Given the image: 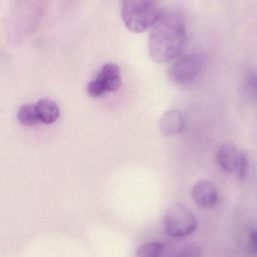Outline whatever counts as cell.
<instances>
[{"mask_svg": "<svg viewBox=\"0 0 257 257\" xmlns=\"http://www.w3.org/2000/svg\"><path fill=\"white\" fill-rule=\"evenodd\" d=\"M202 252L200 248L196 246H191L186 248L176 257H201Z\"/></svg>", "mask_w": 257, "mask_h": 257, "instance_id": "4fadbf2b", "label": "cell"}, {"mask_svg": "<svg viewBox=\"0 0 257 257\" xmlns=\"http://www.w3.org/2000/svg\"><path fill=\"white\" fill-rule=\"evenodd\" d=\"M122 86L120 69L115 63L104 65L95 78L88 84L86 91L91 97L98 98L116 92Z\"/></svg>", "mask_w": 257, "mask_h": 257, "instance_id": "277c9868", "label": "cell"}, {"mask_svg": "<svg viewBox=\"0 0 257 257\" xmlns=\"http://www.w3.org/2000/svg\"><path fill=\"white\" fill-rule=\"evenodd\" d=\"M151 29L149 49L154 61L169 63L181 56L185 48L187 34L185 22L179 14L162 11Z\"/></svg>", "mask_w": 257, "mask_h": 257, "instance_id": "6da1fadb", "label": "cell"}, {"mask_svg": "<svg viewBox=\"0 0 257 257\" xmlns=\"http://www.w3.org/2000/svg\"><path fill=\"white\" fill-rule=\"evenodd\" d=\"M250 241H251L255 250H257V231L252 232L251 235H250Z\"/></svg>", "mask_w": 257, "mask_h": 257, "instance_id": "5bb4252c", "label": "cell"}, {"mask_svg": "<svg viewBox=\"0 0 257 257\" xmlns=\"http://www.w3.org/2000/svg\"><path fill=\"white\" fill-rule=\"evenodd\" d=\"M253 85L257 88V78H255L254 79H253Z\"/></svg>", "mask_w": 257, "mask_h": 257, "instance_id": "9a60e30c", "label": "cell"}, {"mask_svg": "<svg viewBox=\"0 0 257 257\" xmlns=\"http://www.w3.org/2000/svg\"><path fill=\"white\" fill-rule=\"evenodd\" d=\"M193 200L202 208H210L218 201V191L214 184L201 180L195 184L192 191Z\"/></svg>", "mask_w": 257, "mask_h": 257, "instance_id": "8992f818", "label": "cell"}, {"mask_svg": "<svg viewBox=\"0 0 257 257\" xmlns=\"http://www.w3.org/2000/svg\"><path fill=\"white\" fill-rule=\"evenodd\" d=\"M205 62L206 57L204 54H187L169 68V78L176 84H187L200 73Z\"/></svg>", "mask_w": 257, "mask_h": 257, "instance_id": "5b68a950", "label": "cell"}, {"mask_svg": "<svg viewBox=\"0 0 257 257\" xmlns=\"http://www.w3.org/2000/svg\"><path fill=\"white\" fill-rule=\"evenodd\" d=\"M39 120L45 125H51L58 120L60 108L55 102L51 99H43L36 104Z\"/></svg>", "mask_w": 257, "mask_h": 257, "instance_id": "9c48e42d", "label": "cell"}, {"mask_svg": "<svg viewBox=\"0 0 257 257\" xmlns=\"http://www.w3.org/2000/svg\"><path fill=\"white\" fill-rule=\"evenodd\" d=\"M239 159V151L232 143L223 144L217 153V163L222 170L226 173H232L236 171Z\"/></svg>", "mask_w": 257, "mask_h": 257, "instance_id": "52a82bcc", "label": "cell"}, {"mask_svg": "<svg viewBox=\"0 0 257 257\" xmlns=\"http://www.w3.org/2000/svg\"><path fill=\"white\" fill-rule=\"evenodd\" d=\"M249 154L245 150H240L239 159L237 166L236 174L238 180L244 181L249 171Z\"/></svg>", "mask_w": 257, "mask_h": 257, "instance_id": "7c38bea8", "label": "cell"}, {"mask_svg": "<svg viewBox=\"0 0 257 257\" xmlns=\"http://www.w3.org/2000/svg\"><path fill=\"white\" fill-rule=\"evenodd\" d=\"M18 122L24 126H35L39 124V114L36 109V104H27L23 105L18 110L17 114Z\"/></svg>", "mask_w": 257, "mask_h": 257, "instance_id": "30bf717a", "label": "cell"}, {"mask_svg": "<svg viewBox=\"0 0 257 257\" xmlns=\"http://www.w3.org/2000/svg\"><path fill=\"white\" fill-rule=\"evenodd\" d=\"M166 232L174 238H184L193 234L197 227L194 214L181 203L170 205L164 216Z\"/></svg>", "mask_w": 257, "mask_h": 257, "instance_id": "3957f363", "label": "cell"}, {"mask_svg": "<svg viewBox=\"0 0 257 257\" xmlns=\"http://www.w3.org/2000/svg\"><path fill=\"white\" fill-rule=\"evenodd\" d=\"M161 12L157 0H122V20L133 33H143L152 28Z\"/></svg>", "mask_w": 257, "mask_h": 257, "instance_id": "7a4b0ae2", "label": "cell"}, {"mask_svg": "<svg viewBox=\"0 0 257 257\" xmlns=\"http://www.w3.org/2000/svg\"><path fill=\"white\" fill-rule=\"evenodd\" d=\"M165 246L159 242H149L142 244L136 251L137 257H161Z\"/></svg>", "mask_w": 257, "mask_h": 257, "instance_id": "8fae6325", "label": "cell"}, {"mask_svg": "<svg viewBox=\"0 0 257 257\" xmlns=\"http://www.w3.org/2000/svg\"><path fill=\"white\" fill-rule=\"evenodd\" d=\"M184 121L179 111H167L159 121L160 131L166 136L179 134L184 131Z\"/></svg>", "mask_w": 257, "mask_h": 257, "instance_id": "ba28073f", "label": "cell"}]
</instances>
